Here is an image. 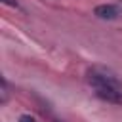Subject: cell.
Here are the masks:
<instances>
[{
  "instance_id": "cell-1",
  "label": "cell",
  "mask_w": 122,
  "mask_h": 122,
  "mask_svg": "<svg viewBox=\"0 0 122 122\" xmlns=\"http://www.w3.org/2000/svg\"><path fill=\"white\" fill-rule=\"evenodd\" d=\"M88 82L93 88H122L116 74H112L103 67H92L88 71Z\"/></svg>"
},
{
  "instance_id": "cell-2",
  "label": "cell",
  "mask_w": 122,
  "mask_h": 122,
  "mask_svg": "<svg viewBox=\"0 0 122 122\" xmlns=\"http://www.w3.org/2000/svg\"><path fill=\"white\" fill-rule=\"evenodd\" d=\"M93 15L99 17V19H109V21H111V19H118V17L122 15V11H120V8L114 6V4H101V6H95Z\"/></svg>"
},
{
  "instance_id": "cell-3",
  "label": "cell",
  "mask_w": 122,
  "mask_h": 122,
  "mask_svg": "<svg viewBox=\"0 0 122 122\" xmlns=\"http://www.w3.org/2000/svg\"><path fill=\"white\" fill-rule=\"evenodd\" d=\"M95 93L103 101L122 105V88H95Z\"/></svg>"
},
{
  "instance_id": "cell-4",
  "label": "cell",
  "mask_w": 122,
  "mask_h": 122,
  "mask_svg": "<svg viewBox=\"0 0 122 122\" xmlns=\"http://www.w3.org/2000/svg\"><path fill=\"white\" fill-rule=\"evenodd\" d=\"M19 122H36L30 114H23V116H19Z\"/></svg>"
},
{
  "instance_id": "cell-5",
  "label": "cell",
  "mask_w": 122,
  "mask_h": 122,
  "mask_svg": "<svg viewBox=\"0 0 122 122\" xmlns=\"http://www.w3.org/2000/svg\"><path fill=\"white\" fill-rule=\"evenodd\" d=\"M2 2H4L6 6H11V8H17V2H15V0H2Z\"/></svg>"
},
{
  "instance_id": "cell-6",
  "label": "cell",
  "mask_w": 122,
  "mask_h": 122,
  "mask_svg": "<svg viewBox=\"0 0 122 122\" xmlns=\"http://www.w3.org/2000/svg\"><path fill=\"white\" fill-rule=\"evenodd\" d=\"M120 2H122V0H120Z\"/></svg>"
}]
</instances>
